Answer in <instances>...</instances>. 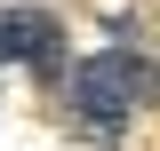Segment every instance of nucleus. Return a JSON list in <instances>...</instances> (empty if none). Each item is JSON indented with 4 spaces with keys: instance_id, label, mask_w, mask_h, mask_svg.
Here are the masks:
<instances>
[{
    "instance_id": "obj_1",
    "label": "nucleus",
    "mask_w": 160,
    "mask_h": 151,
    "mask_svg": "<svg viewBox=\"0 0 160 151\" xmlns=\"http://www.w3.org/2000/svg\"><path fill=\"white\" fill-rule=\"evenodd\" d=\"M152 95H160V72H152L144 56H128V48H104L96 64H80V72H72L80 127L96 135V143H120V135H128V112L152 103Z\"/></svg>"
},
{
    "instance_id": "obj_2",
    "label": "nucleus",
    "mask_w": 160,
    "mask_h": 151,
    "mask_svg": "<svg viewBox=\"0 0 160 151\" xmlns=\"http://www.w3.org/2000/svg\"><path fill=\"white\" fill-rule=\"evenodd\" d=\"M0 64H24V72L56 80V72H64V32H56V16L8 8V16H0Z\"/></svg>"
}]
</instances>
